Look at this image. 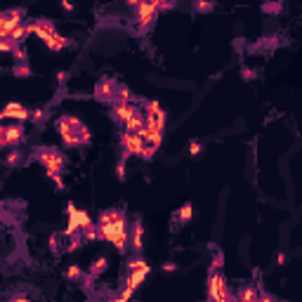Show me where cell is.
<instances>
[{"instance_id":"6da1fadb","label":"cell","mask_w":302,"mask_h":302,"mask_svg":"<svg viewBox=\"0 0 302 302\" xmlns=\"http://www.w3.org/2000/svg\"><path fill=\"white\" fill-rule=\"evenodd\" d=\"M57 128H59V135H61L64 146H85V144H90V130L81 123V118H76V116H59Z\"/></svg>"},{"instance_id":"7a4b0ae2","label":"cell","mask_w":302,"mask_h":302,"mask_svg":"<svg viewBox=\"0 0 302 302\" xmlns=\"http://www.w3.org/2000/svg\"><path fill=\"white\" fill-rule=\"evenodd\" d=\"M36 158H38V163L45 165L48 177L57 184V189H64V182H61V168H64V161H66L64 154L57 151V149H52V146H43V149L36 151Z\"/></svg>"},{"instance_id":"3957f363","label":"cell","mask_w":302,"mask_h":302,"mask_svg":"<svg viewBox=\"0 0 302 302\" xmlns=\"http://www.w3.org/2000/svg\"><path fill=\"white\" fill-rule=\"evenodd\" d=\"M144 116H146V130L149 133H163L165 130V111L161 109L158 102H146L144 104Z\"/></svg>"},{"instance_id":"277c9868","label":"cell","mask_w":302,"mask_h":302,"mask_svg":"<svg viewBox=\"0 0 302 302\" xmlns=\"http://www.w3.org/2000/svg\"><path fill=\"white\" fill-rule=\"evenodd\" d=\"M208 300H213V302H227L229 300L227 281H224V276L220 274V269L208 276Z\"/></svg>"},{"instance_id":"5b68a950","label":"cell","mask_w":302,"mask_h":302,"mask_svg":"<svg viewBox=\"0 0 302 302\" xmlns=\"http://www.w3.org/2000/svg\"><path fill=\"white\" fill-rule=\"evenodd\" d=\"M22 24H24V10L12 7V10L2 12V14H0V36L10 38L14 28H17V26H22Z\"/></svg>"},{"instance_id":"8992f818","label":"cell","mask_w":302,"mask_h":302,"mask_svg":"<svg viewBox=\"0 0 302 302\" xmlns=\"http://www.w3.org/2000/svg\"><path fill=\"white\" fill-rule=\"evenodd\" d=\"M90 224H92L90 215H87L85 210H78L76 206L69 203V224H66V236H73V234L83 231L85 227H90Z\"/></svg>"},{"instance_id":"52a82bcc","label":"cell","mask_w":302,"mask_h":302,"mask_svg":"<svg viewBox=\"0 0 302 302\" xmlns=\"http://www.w3.org/2000/svg\"><path fill=\"white\" fill-rule=\"evenodd\" d=\"M121 146L125 156H142V149L146 146V139L139 133H125L121 135Z\"/></svg>"},{"instance_id":"ba28073f","label":"cell","mask_w":302,"mask_h":302,"mask_svg":"<svg viewBox=\"0 0 302 302\" xmlns=\"http://www.w3.org/2000/svg\"><path fill=\"white\" fill-rule=\"evenodd\" d=\"M24 128L19 125V121L14 123V125H2L0 128V144L5 146V149H10V146H19V142H24Z\"/></svg>"},{"instance_id":"9c48e42d","label":"cell","mask_w":302,"mask_h":302,"mask_svg":"<svg viewBox=\"0 0 302 302\" xmlns=\"http://www.w3.org/2000/svg\"><path fill=\"white\" fill-rule=\"evenodd\" d=\"M156 17H158V7L144 0V2L137 7V28H139V31H146L149 26L154 24Z\"/></svg>"},{"instance_id":"30bf717a","label":"cell","mask_w":302,"mask_h":302,"mask_svg":"<svg viewBox=\"0 0 302 302\" xmlns=\"http://www.w3.org/2000/svg\"><path fill=\"white\" fill-rule=\"evenodd\" d=\"M116 92H118V85H116V81L113 78H102L99 81V85L95 87V97L99 99V102H116Z\"/></svg>"},{"instance_id":"8fae6325","label":"cell","mask_w":302,"mask_h":302,"mask_svg":"<svg viewBox=\"0 0 302 302\" xmlns=\"http://www.w3.org/2000/svg\"><path fill=\"white\" fill-rule=\"evenodd\" d=\"M0 118H14V121L24 123L31 118V111L26 109L24 104H17V102H10L5 109H2V113H0Z\"/></svg>"},{"instance_id":"7c38bea8","label":"cell","mask_w":302,"mask_h":302,"mask_svg":"<svg viewBox=\"0 0 302 302\" xmlns=\"http://www.w3.org/2000/svg\"><path fill=\"white\" fill-rule=\"evenodd\" d=\"M135 111H137V107H135L133 102L130 104H121V102H113L111 104V118L116 123H121V125H125V121L133 116Z\"/></svg>"},{"instance_id":"4fadbf2b","label":"cell","mask_w":302,"mask_h":302,"mask_svg":"<svg viewBox=\"0 0 302 302\" xmlns=\"http://www.w3.org/2000/svg\"><path fill=\"white\" fill-rule=\"evenodd\" d=\"M144 125H146V116L142 113V111H135L133 116L125 121V125H123V128H125L128 133H139Z\"/></svg>"},{"instance_id":"5bb4252c","label":"cell","mask_w":302,"mask_h":302,"mask_svg":"<svg viewBox=\"0 0 302 302\" xmlns=\"http://www.w3.org/2000/svg\"><path fill=\"white\" fill-rule=\"evenodd\" d=\"M142 239H144V227H142V222H135L133 231H130V246H133L135 253L142 250Z\"/></svg>"},{"instance_id":"9a60e30c","label":"cell","mask_w":302,"mask_h":302,"mask_svg":"<svg viewBox=\"0 0 302 302\" xmlns=\"http://www.w3.org/2000/svg\"><path fill=\"white\" fill-rule=\"evenodd\" d=\"M118 222H125L123 210H104L97 220V224H118Z\"/></svg>"},{"instance_id":"2e32d148","label":"cell","mask_w":302,"mask_h":302,"mask_svg":"<svg viewBox=\"0 0 302 302\" xmlns=\"http://www.w3.org/2000/svg\"><path fill=\"white\" fill-rule=\"evenodd\" d=\"M146 274H149V269H137V272H128L125 286H128V288H133V290H137L139 286H142V281L146 278Z\"/></svg>"},{"instance_id":"e0dca14e","label":"cell","mask_w":302,"mask_h":302,"mask_svg":"<svg viewBox=\"0 0 302 302\" xmlns=\"http://www.w3.org/2000/svg\"><path fill=\"white\" fill-rule=\"evenodd\" d=\"M236 298H239L241 302H253V300H257V298H260V293H257L253 286H248V288L239 290V295H236Z\"/></svg>"},{"instance_id":"ac0fdd59","label":"cell","mask_w":302,"mask_h":302,"mask_svg":"<svg viewBox=\"0 0 302 302\" xmlns=\"http://www.w3.org/2000/svg\"><path fill=\"white\" fill-rule=\"evenodd\" d=\"M192 218H193V206L192 203H184V206L180 208V213H177V222L184 224V222H189Z\"/></svg>"},{"instance_id":"d6986e66","label":"cell","mask_w":302,"mask_h":302,"mask_svg":"<svg viewBox=\"0 0 302 302\" xmlns=\"http://www.w3.org/2000/svg\"><path fill=\"white\" fill-rule=\"evenodd\" d=\"M213 7H215L213 0H193V10H196L198 14H208Z\"/></svg>"},{"instance_id":"ffe728a7","label":"cell","mask_w":302,"mask_h":302,"mask_svg":"<svg viewBox=\"0 0 302 302\" xmlns=\"http://www.w3.org/2000/svg\"><path fill=\"white\" fill-rule=\"evenodd\" d=\"M116 102H121V104H130V102H133V97H130V90H128L125 85H118V92H116Z\"/></svg>"},{"instance_id":"44dd1931","label":"cell","mask_w":302,"mask_h":302,"mask_svg":"<svg viewBox=\"0 0 302 302\" xmlns=\"http://www.w3.org/2000/svg\"><path fill=\"white\" fill-rule=\"evenodd\" d=\"M26 36H28V28H26V24H22V26H17V28H14L10 38H12V40H17V43H24Z\"/></svg>"},{"instance_id":"7402d4cb","label":"cell","mask_w":302,"mask_h":302,"mask_svg":"<svg viewBox=\"0 0 302 302\" xmlns=\"http://www.w3.org/2000/svg\"><path fill=\"white\" fill-rule=\"evenodd\" d=\"M83 239H85V241H97V239H99V227H95V224L85 227V229H83Z\"/></svg>"},{"instance_id":"603a6c76","label":"cell","mask_w":302,"mask_h":302,"mask_svg":"<svg viewBox=\"0 0 302 302\" xmlns=\"http://www.w3.org/2000/svg\"><path fill=\"white\" fill-rule=\"evenodd\" d=\"M107 262H109L107 257H97V262H95V265H92V269H90V274H92V276H97V274H102V272L107 269Z\"/></svg>"},{"instance_id":"cb8c5ba5","label":"cell","mask_w":302,"mask_h":302,"mask_svg":"<svg viewBox=\"0 0 302 302\" xmlns=\"http://www.w3.org/2000/svg\"><path fill=\"white\" fill-rule=\"evenodd\" d=\"M137 269H149V265H146L142 257H133V260L128 262V272H137Z\"/></svg>"},{"instance_id":"d4e9b609","label":"cell","mask_w":302,"mask_h":302,"mask_svg":"<svg viewBox=\"0 0 302 302\" xmlns=\"http://www.w3.org/2000/svg\"><path fill=\"white\" fill-rule=\"evenodd\" d=\"M66 278H69V281H78V278H83V269H81V267H76V265H71L69 269H66Z\"/></svg>"},{"instance_id":"484cf974","label":"cell","mask_w":302,"mask_h":302,"mask_svg":"<svg viewBox=\"0 0 302 302\" xmlns=\"http://www.w3.org/2000/svg\"><path fill=\"white\" fill-rule=\"evenodd\" d=\"M19 161H22V154H19V151H10V154L5 156V165L14 168V165H19Z\"/></svg>"},{"instance_id":"4316f807","label":"cell","mask_w":302,"mask_h":302,"mask_svg":"<svg viewBox=\"0 0 302 302\" xmlns=\"http://www.w3.org/2000/svg\"><path fill=\"white\" fill-rule=\"evenodd\" d=\"M17 45H19V43H17V40H12V38H2L0 50H2V52H14V50H17Z\"/></svg>"},{"instance_id":"83f0119b","label":"cell","mask_w":302,"mask_h":302,"mask_svg":"<svg viewBox=\"0 0 302 302\" xmlns=\"http://www.w3.org/2000/svg\"><path fill=\"white\" fill-rule=\"evenodd\" d=\"M14 76H19V78H26V76H31V69L26 66V61H19V64L14 66Z\"/></svg>"},{"instance_id":"f1b7e54d","label":"cell","mask_w":302,"mask_h":302,"mask_svg":"<svg viewBox=\"0 0 302 302\" xmlns=\"http://www.w3.org/2000/svg\"><path fill=\"white\" fill-rule=\"evenodd\" d=\"M133 293H135L133 288H128V286H125V288H123L121 293H118V295L113 298V302H125V300H130V298H133Z\"/></svg>"},{"instance_id":"f546056e","label":"cell","mask_w":302,"mask_h":302,"mask_svg":"<svg viewBox=\"0 0 302 302\" xmlns=\"http://www.w3.org/2000/svg\"><path fill=\"white\" fill-rule=\"evenodd\" d=\"M220 267H222V253H215V257H213V265H210V269H213V272H218Z\"/></svg>"},{"instance_id":"4dcf8cb0","label":"cell","mask_w":302,"mask_h":302,"mask_svg":"<svg viewBox=\"0 0 302 302\" xmlns=\"http://www.w3.org/2000/svg\"><path fill=\"white\" fill-rule=\"evenodd\" d=\"M45 118V111L43 109H36V111H31V121H36V123H40Z\"/></svg>"},{"instance_id":"1f68e13d","label":"cell","mask_w":302,"mask_h":302,"mask_svg":"<svg viewBox=\"0 0 302 302\" xmlns=\"http://www.w3.org/2000/svg\"><path fill=\"white\" fill-rule=\"evenodd\" d=\"M201 149H203L201 142H192V144H189V154H192V156H198V154H201Z\"/></svg>"},{"instance_id":"d6a6232c","label":"cell","mask_w":302,"mask_h":302,"mask_svg":"<svg viewBox=\"0 0 302 302\" xmlns=\"http://www.w3.org/2000/svg\"><path fill=\"white\" fill-rule=\"evenodd\" d=\"M14 57H17V61H26V52H24V48H19V45H17V50H14Z\"/></svg>"},{"instance_id":"836d02e7","label":"cell","mask_w":302,"mask_h":302,"mask_svg":"<svg viewBox=\"0 0 302 302\" xmlns=\"http://www.w3.org/2000/svg\"><path fill=\"white\" fill-rule=\"evenodd\" d=\"M175 269H177L175 262H165V265H163V272H175Z\"/></svg>"},{"instance_id":"e575fe53","label":"cell","mask_w":302,"mask_h":302,"mask_svg":"<svg viewBox=\"0 0 302 302\" xmlns=\"http://www.w3.org/2000/svg\"><path fill=\"white\" fill-rule=\"evenodd\" d=\"M116 172H118V177H121V180L125 177V163H123V161L118 163V170H116Z\"/></svg>"},{"instance_id":"d590c367","label":"cell","mask_w":302,"mask_h":302,"mask_svg":"<svg viewBox=\"0 0 302 302\" xmlns=\"http://www.w3.org/2000/svg\"><path fill=\"white\" fill-rule=\"evenodd\" d=\"M125 2H128V5H130V7H135V10H137V7H139V5H142V2H144V0H125Z\"/></svg>"},{"instance_id":"8d00e7d4","label":"cell","mask_w":302,"mask_h":302,"mask_svg":"<svg viewBox=\"0 0 302 302\" xmlns=\"http://www.w3.org/2000/svg\"><path fill=\"white\" fill-rule=\"evenodd\" d=\"M243 76L250 81V78H255V71H253V69H243Z\"/></svg>"},{"instance_id":"74e56055","label":"cell","mask_w":302,"mask_h":302,"mask_svg":"<svg viewBox=\"0 0 302 302\" xmlns=\"http://www.w3.org/2000/svg\"><path fill=\"white\" fill-rule=\"evenodd\" d=\"M257 300H265V302H274V298L272 295H267V293H260V298Z\"/></svg>"},{"instance_id":"f35d334b","label":"cell","mask_w":302,"mask_h":302,"mask_svg":"<svg viewBox=\"0 0 302 302\" xmlns=\"http://www.w3.org/2000/svg\"><path fill=\"white\" fill-rule=\"evenodd\" d=\"M146 2H151V5H156V7H158V12H161V5H163L165 0H146Z\"/></svg>"},{"instance_id":"ab89813d","label":"cell","mask_w":302,"mask_h":302,"mask_svg":"<svg viewBox=\"0 0 302 302\" xmlns=\"http://www.w3.org/2000/svg\"><path fill=\"white\" fill-rule=\"evenodd\" d=\"M276 262H278V265H283V262H286V255L278 253V255H276Z\"/></svg>"},{"instance_id":"60d3db41","label":"cell","mask_w":302,"mask_h":302,"mask_svg":"<svg viewBox=\"0 0 302 302\" xmlns=\"http://www.w3.org/2000/svg\"><path fill=\"white\" fill-rule=\"evenodd\" d=\"M61 5H64V10H73V5H71V2H69V0H64Z\"/></svg>"}]
</instances>
